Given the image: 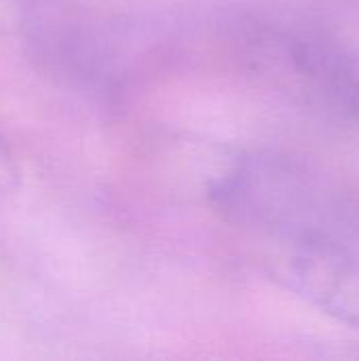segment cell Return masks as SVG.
Returning <instances> with one entry per match:
<instances>
[{
	"label": "cell",
	"mask_w": 359,
	"mask_h": 361,
	"mask_svg": "<svg viewBox=\"0 0 359 361\" xmlns=\"http://www.w3.org/2000/svg\"><path fill=\"white\" fill-rule=\"evenodd\" d=\"M290 59L317 93L359 121V51L307 36L290 44Z\"/></svg>",
	"instance_id": "2"
},
{
	"label": "cell",
	"mask_w": 359,
	"mask_h": 361,
	"mask_svg": "<svg viewBox=\"0 0 359 361\" xmlns=\"http://www.w3.org/2000/svg\"><path fill=\"white\" fill-rule=\"evenodd\" d=\"M11 4V0H0V13H2V6H8Z\"/></svg>",
	"instance_id": "4"
},
{
	"label": "cell",
	"mask_w": 359,
	"mask_h": 361,
	"mask_svg": "<svg viewBox=\"0 0 359 361\" xmlns=\"http://www.w3.org/2000/svg\"><path fill=\"white\" fill-rule=\"evenodd\" d=\"M218 209L264 245L269 275L359 330V216L305 169L248 157L220 178Z\"/></svg>",
	"instance_id": "1"
},
{
	"label": "cell",
	"mask_w": 359,
	"mask_h": 361,
	"mask_svg": "<svg viewBox=\"0 0 359 361\" xmlns=\"http://www.w3.org/2000/svg\"><path fill=\"white\" fill-rule=\"evenodd\" d=\"M17 180V169L13 163V154L0 140V195H6Z\"/></svg>",
	"instance_id": "3"
}]
</instances>
